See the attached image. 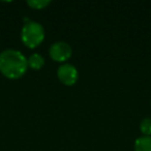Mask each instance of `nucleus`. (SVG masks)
Instances as JSON below:
<instances>
[{"label":"nucleus","instance_id":"f257e3e1","mask_svg":"<svg viewBox=\"0 0 151 151\" xmlns=\"http://www.w3.org/2000/svg\"><path fill=\"white\" fill-rule=\"evenodd\" d=\"M28 69L27 58L16 49H5L0 53V73L5 78L17 80L22 78Z\"/></svg>","mask_w":151,"mask_h":151},{"label":"nucleus","instance_id":"f03ea898","mask_svg":"<svg viewBox=\"0 0 151 151\" xmlns=\"http://www.w3.org/2000/svg\"><path fill=\"white\" fill-rule=\"evenodd\" d=\"M21 40L27 48H37L45 40V29L42 25L38 22L26 20L21 30Z\"/></svg>","mask_w":151,"mask_h":151},{"label":"nucleus","instance_id":"7ed1b4c3","mask_svg":"<svg viewBox=\"0 0 151 151\" xmlns=\"http://www.w3.org/2000/svg\"><path fill=\"white\" fill-rule=\"evenodd\" d=\"M49 55L51 59H53L56 62H65L73 55V49L67 42L57 40L51 45L49 49Z\"/></svg>","mask_w":151,"mask_h":151},{"label":"nucleus","instance_id":"20e7f679","mask_svg":"<svg viewBox=\"0 0 151 151\" xmlns=\"http://www.w3.org/2000/svg\"><path fill=\"white\" fill-rule=\"evenodd\" d=\"M57 77L65 86H73L79 79L78 69L70 63H63L57 69Z\"/></svg>","mask_w":151,"mask_h":151},{"label":"nucleus","instance_id":"39448f33","mask_svg":"<svg viewBox=\"0 0 151 151\" xmlns=\"http://www.w3.org/2000/svg\"><path fill=\"white\" fill-rule=\"evenodd\" d=\"M28 67L33 70H40L45 65V58L38 53H33L27 58Z\"/></svg>","mask_w":151,"mask_h":151},{"label":"nucleus","instance_id":"423d86ee","mask_svg":"<svg viewBox=\"0 0 151 151\" xmlns=\"http://www.w3.org/2000/svg\"><path fill=\"white\" fill-rule=\"evenodd\" d=\"M134 151H151V137L141 136L134 141Z\"/></svg>","mask_w":151,"mask_h":151},{"label":"nucleus","instance_id":"0eeeda50","mask_svg":"<svg viewBox=\"0 0 151 151\" xmlns=\"http://www.w3.org/2000/svg\"><path fill=\"white\" fill-rule=\"evenodd\" d=\"M140 130L143 136L151 137V118L146 117L140 122Z\"/></svg>","mask_w":151,"mask_h":151},{"label":"nucleus","instance_id":"6e6552de","mask_svg":"<svg viewBox=\"0 0 151 151\" xmlns=\"http://www.w3.org/2000/svg\"><path fill=\"white\" fill-rule=\"evenodd\" d=\"M51 3L48 0H29L27 1V4L33 9H44Z\"/></svg>","mask_w":151,"mask_h":151}]
</instances>
